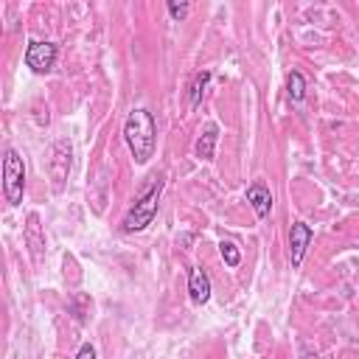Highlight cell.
Segmentation results:
<instances>
[{"mask_svg":"<svg viewBox=\"0 0 359 359\" xmlns=\"http://www.w3.org/2000/svg\"><path fill=\"white\" fill-rule=\"evenodd\" d=\"M123 140L129 146V154L137 165H146L151 157H154V149H157V123H154V115L143 107L132 109L126 123H123Z\"/></svg>","mask_w":359,"mask_h":359,"instance_id":"1","label":"cell"},{"mask_svg":"<svg viewBox=\"0 0 359 359\" xmlns=\"http://www.w3.org/2000/svg\"><path fill=\"white\" fill-rule=\"evenodd\" d=\"M160 191H163V180L151 177V182L140 191V196L135 199V205L126 210V216L121 219V230L123 233H140L146 230L154 216H157V202H160Z\"/></svg>","mask_w":359,"mask_h":359,"instance_id":"2","label":"cell"},{"mask_svg":"<svg viewBox=\"0 0 359 359\" xmlns=\"http://www.w3.org/2000/svg\"><path fill=\"white\" fill-rule=\"evenodd\" d=\"M3 191H6L8 205H20L22 202L25 165H22V157L17 154V149H6V157H3Z\"/></svg>","mask_w":359,"mask_h":359,"instance_id":"3","label":"cell"},{"mask_svg":"<svg viewBox=\"0 0 359 359\" xmlns=\"http://www.w3.org/2000/svg\"><path fill=\"white\" fill-rule=\"evenodd\" d=\"M56 62V45L53 42H45V39H31L28 48H25V65L34 70V73H48Z\"/></svg>","mask_w":359,"mask_h":359,"instance_id":"4","label":"cell"},{"mask_svg":"<svg viewBox=\"0 0 359 359\" xmlns=\"http://www.w3.org/2000/svg\"><path fill=\"white\" fill-rule=\"evenodd\" d=\"M311 227L306 224V222H294L292 227H289V261H292V269H297L300 264H303V258H306V250H309V244H311Z\"/></svg>","mask_w":359,"mask_h":359,"instance_id":"5","label":"cell"},{"mask_svg":"<svg viewBox=\"0 0 359 359\" xmlns=\"http://www.w3.org/2000/svg\"><path fill=\"white\" fill-rule=\"evenodd\" d=\"M188 294H191V300L194 303H208L210 300V278H208V272L205 269H191L188 272Z\"/></svg>","mask_w":359,"mask_h":359,"instance_id":"6","label":"cell"},{"mask_svg":"<svg viewBox=\"0 0 359 359\" xmlns=\"http://www.w3.org/2000/svg\"><path fill=\"white\" fill-rule=\"evenodd\" d=\"M247 202L252 205V210H255L258 219H266L269 210H272V194H269V188L261 185V182H252V185L247 188Z\"/></svg>","mask_w":359,"mask_h":359,"instance_id":"7","label":"cell"},{"mask_svg":"<svg viewBox=\"0 0 359 359\" xmlns=\"http://www.w3.org/2000/svg\"><path fill=\"white\" fill-rule=\"evenodd\" d=\"M25 241H28L31 258H34V261H39V258H42L45 238H42V227H39V216H36V213H28V224H25Z\"/></svg>","mask_w":359,"mask_h":359,"instance_id":"8","label":"cell"},{"mask_svg":"<svg viewBox=\"0 0 359 359\" xmlns=\"http://www.w3.org/2000/svg\"><path fill=\"white\" fill-rule=\"evenodd\" d=\"M216 137H219V126L216 123H208L205 132L196 137V146H194V151H196L199 160H213V154H216Z\"/></svg>","mask_w":359,"mask_h":359,"instance_id":"9","label":"cell"},{"mask_svg":"<svg viewBox=\"0 0 359 359\" xmlns=\"http://www.w3.org/2000/svg\"><path fill=\"white\" fill-rule=\"evenodd\" d=\"M286 93H289V98H292L294 104L303 101V95H306V79H303V73L292 70V73L286 76Z\"/></svg>","mask_w":359,"mask_h":359,"instance_id":"10","label":"cell"},{"mask_svg":"<svg viewBox=\"0 0 359 359\" xmlns=\"http://www.w3.org/2000/svg\"><path fill=\"white\" fill-rule=\"evenodd\" d=\"M208 81H210V70L196 73V79H194V84H191V107H199V101H202V93H205Z\"/></svg>","mask_w":359,"mask_h":359,"instance_id":"11","label":"cell"},{"mask_svg":"<svg viewBox=\"0 0 359 359\" xmlns=\"http://www.w3.org/2000/svg\"><path fill=\"white\" fill-rule=\"evenodd\" d=\"M219 250H222V258H224V264H227V266H238L241 252H238V247H236L233 241H222V244H219Z\"/></svg>","mask_w":359,"mask_h":359,"instance_id":"12","label":"cell"},{"mask_svg":"<svg viewBox=\"0 0 359 359\" xmlns=\"http://www.w3.org/2000/svg\"><path fill=\"white\" fill-rule=\"evenodd\" d=\"M188 11H191V6L188 3H177V0H168V14H171V20H185L188 17Z\"/></svg>","mask_w":359,"mask_h":359,"instance_id":"13","label":"cell"},{"mask_svg":"<svg viewBox=\"0 0 359 359\" xmlns=\"http://www.w3.org/2000/svg\"><path fill=\"white\" fill-rule=\"evenodd\" d=\"M76 359H95V348H93L90 342H84V345L79 348V353H76Z\"/></svg>","mask_w":359,"mask_h":359,"instance_id":"14","label":"cell"}]
</instances>
